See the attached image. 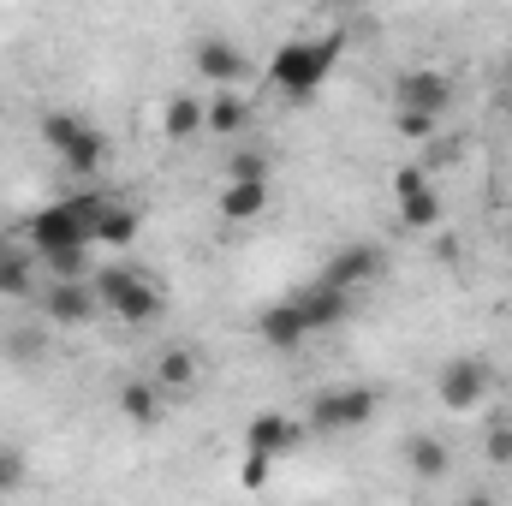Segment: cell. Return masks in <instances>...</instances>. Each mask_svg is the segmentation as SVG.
<instances>
[{
  "instance_id": "11",
  "label": "cell",
  "mask_w": 512,
  "mask_h": 506,
  "mask_svg": "<svg viewBox=\"0 0 512 506\" xmlns=\"http://www.w3.org/2000/svg\"><path fill=\"white\" fill-rule=\"evenodd\" d=\"M292 310L304 316V328H310V334H328V328H340V322L352 316V298H346V292H334V286H322V280H310V286H298V292H292Z\"/></svg>"
},
{
  "instance_id": "32",
  "label": "cell",
  "mask_w": 512,
  "mask_h": 506,
  "mask_svg": "<svg viewBox=\"0 0 512 506\" xmlns=\"http://www.w3.org/2000/svg\"><path fill=\"white\" fill-rule=\"evenodd\" d=\"M0 256H6V239H0Z\"/></svg>"
},
{
  "instance_id": "2",
  "label": "cell",
  "mask_w": 512,
  "mask_h": 506,
  "mask_svg": "<svg viewBox=\"0 0 512 506\" xmlns=\"http://www.w3.org/2000/svg\"><path fill=\"white\" fill-rule=\"evenodd\" d=\"M108 197H60L48 209H36L24 221V239L36 256H60V251H90L96 245V215Z\"/></svg>"
},
{
  "instance_id": "23",
  "label": "cell",
  "mask_w": 512,
  "mask_h": 506,
  "mask_svg": "<svg viewBox=\"0 0 512 506\" xmlns=\"http://www.w3.org/2000/svg\"><path fill=\"white\" fill-rule=\"evenodd\" d=\"M227 179H239V185H268V155H262V149H233Z\"/></svg>"
},
{
  "instance_id": "3",
  "label": "cell",
  "mask_w": 512,
  "mask_h": 506,
  "mask_svg": "<svg viewBox=\"0 0 512 506\" xmlns=\"http://www.w3.org/2000/svg\"><path fill=\"white\" fill-rule=\"evenodd\" d=\"M42 143L66 161V173H78V179H90V173H102L108 167V137L90 126L84 114H72V108H48L42 114Z\"/></svg>"
},
{
  "instance_id": "19",
  "label": "cell",
  "mask_w": 512,
  "mask_h": 506,
  "mask_svg": "<svg viewBox=\"0 0 512 506\" xmlns=\"http://www.w3.org/2000/svg\"><path fill=\"white\" fill-rule=\"evenodd\" d=\"M441 221H447V197H441L435 185L399 197V227H405V233H441Z\"/></svg>"
},
{
  "instance_id": "30",
  "label": "cell",
  "mask_w": 512,
  "mask_h": 506,
  "mask_svg": "<svg viewBox=\"0 0 512 506\" xmlns=\"http://www.w3.org/2000/svg\"><path fill=\"white\" fill-rule=\"evenodd\" d=\"M6 358H12V364H36V358H42V340H36V334H12V340H6Z\"/></svg>"
},
{
  "instance_id": "13",
  "label": "cell",
  "mask_w": 512,
  "mask_h": 506,
  "mask_svg": "<svg viewBox=\"0 0 512 506\" xmlns=\"http://www.w3.org/2000/svg\"><path fill=\"white\" fill-rule=\"evenodd\" d=\"M256 340L274 346V352H298V346L310 340V328H304V316L292 310V298H280V304H268V310L256 316Z\"/></svg>"
},
{
  "instance_id": "26",
  "label": "cell",
  "mask_w": 512,
  "mask_h": 506,
  "mask_svg": "<svg viewBox=\"0 0 512 506\" xmlns=\"http://www.w3.org/2000/svg\"><path fill=\"white\" fill-rule=\"evenodd\" d=\"M423 185H435V179L423 173V161H405V167H393V203H399V197H411V191H423Z\"/></svg>"
},
{
  "instance_id": "12",
  "label": "cell",
  "mask_w": 512,
  "mask_h": 506,
  "mask_svg": "<svg viewBox=\"0 0 512 506\" xmlns=\"http://www.w3.org/2000/svg\"><path fill=\"white\" fill-rule=\"evenodd\" d=\"M298 441H304V423L286 417V411H256L251 423H245V453H262V459H280Z\"/></svg>"
},
{
  "instance_id": "17",
  "label": "cell",
  "mask_w": 512,
  "mask_h": 506,
  "mask_svg": "<svg viewBox=\"0 0 512 506\" xmlns=\"http://www.w3.org/2000/svg\"><path fill=\"white\" fill-rule=\"evenodd\" d=\"M114 405H120V417L137 423V429L161 423V387H155L149 376H126L120 381V393H114Z\"/></svg>"
},
{
  "instance_id": "9",
  "label": "cell",
  "mask_w": 512,
  "mask_h": 506,
  "mask_svg": "<svg viewBox=\"0 0 512 506\" xmlns=\"http://www.w3.org/2000/svg\"><path fill=\"white\" fill-rule=\"evenodd\" d=\"M42 316L60 322V328H84L90 316H102V298H96L90 280H54V286L42 292Z\"/></svg>"
},
{
  "instance_id": "16",
  "label": "cell",
  "mask_w": 512,
  "mask_h": 506,
  "mask_svg": "<svg viewBox=\"0 0 512 506\" xmlns=\"http://www.w3.org/2000/svg\"><path fill=\"white\" fill-rule=\"evenodd\" d=\"M149 381H155L161 393H191V387L203 381V358H197L191 346H167V352L155 358V376Z\"/></svg>"
},
{
  "instance_id": "7",
  "label": "cell",
  "mask_w": 512,
  "mask_h": 506,
  "mask_svg": "<svg viewBox=\"0 0 512 506\" xmlns=\"http://www.w3.org/2000/svg\"><path fill=\"white\" fill-rule=\"evenodd\" d=\"M393 108H411V114H435V120H447V108H453V78H447L441 66H411V72L393 78Z\"/></svg>"
},
{
  "instance_id": "31",
  "label": "cell",
  "mask_w": 512,
  "mask_h": 506,
  "mask_svg": "<svg viewBox=\"0 0 512 506\" xmlns=\"http://www.w3.org/2000/svg\"><path fill=\"white\" fill-rule=\"evenodd\" d=\"M465 506H501V501H495L489 489H477V495H465Z\"/></svg>"
},
{
  "instance_id": "20",
  "label": "cell",
  "mask_w": 512,
  "mask_h": 506,
  "mask_svg": "<svg viewBox=\"0 0 512 506\" xmlns=\"http://www.w3.org/2000/svg\"><path fill=\"white\" fill-rule=\"evenodd\" d=\"M245 126H251V102L245 96H233V90L209 96V114H203V131L209 137H245Z\"/></svg>"
},
{
  "instance_id": "10",
  "label": "cell",
  "mask_w": 512,
  "mask_h": 506,
  "mask_svg": "<svg viewBox=\"0 0 512 506\" xmlns=\"http://www.w3.org/2000/svg\"><path fill=\"white\" fill-rule=\"evenodd\" d=\"M191 66H197V78H209V90L221 96V90H233V84H245V72H251V60L227 42V36H209V42H197V54H191Z\"/></svg>"
},
{
  "instance_id": "24",
  "label": "cell",
  "mask_w": 512,
  "mask_h": 506,
  "mask_svg": "<svg viewBox=\"0 0 512 506\" xmlns=\"http://www.w3.org/2000/svg\"><path fill=\"white\" fill-rule=\"evenodd\" d=\"M30 292V262L18 251H6L0 256V298H24Z\"/></svg>"
},
{
  "instance_id": "6",
  "label": "cell",
  "mask_w": 512,
  "mask_h": 506,
  "mask_svg": "<svg viewBox=\"0 0 512 506\" xmlns=\"http://www.w3.org/2000/svg\"><path fill=\"white\" fill-rule=\"evenodd\" d=\"M489 387H495V370H489L483 358H447V364L435 370V399H441L447 411H477Z\"/></svg>"
},
{
  "instance_id": "27",
  "label": "cell",
  "mask_w": 512,
  "mask_h": 506,
  "mask_svg": "<svg viewBox=\"0 0 512 506\" xmlns=\"http://www.w3.org/2000/svg\"><path fill=\"white\" fill-rule=\"evenodd\" d=\"M24 471H30L24 453H18V447H0V495H12V489L24 483Z\"/></svg>"
},
{
  "instance_id": "25",
  "label": "cell",
  "mask_w": 512,
  "mask_h": 506,
  "mask_svg": "<svg viewBox=\"0 0 512 506\" xmlns=\"http://www.w3.org/2000/svg\"><path fill=\"white\" fill-rule=\"evenodd\" d=\"M483 453H489V465H512V417H495V423H489Z\"/></svg>"
},
{
  "instance_id": "4",
  "label": "cell",
  "mask_w": 512,
  "mask_h": 506,
  "mask_svg": "<svg viewBox=\"0 0 512 506\" xmlns=\"http://www.w3.org/2000/svg\"><path fill=\"white\" fill-rule=\"evenodd\" d=\"M90 286H96L102 310H108V316H120L126 328H143V322H155V316L167 310L161 286H155L149 274H137V268H108V274H96Z\"/></svg>"
},
{
  "instance_id": "1",
  "label": "cell",
  "mask_w": 512,
  "mask_h": 506,
  "mask_svg": "<svg viewBox=\"0 0 512 506\" xmlns=\"http://www.w3.org/2000/svg\"><path fill=\"white\" fill-rule=\"evenodd\" d=\"M340 48H346V36H340V30L280 42V48H274V60H268V90H274V96H286V102H310V96L328 84V72L340 66Z\"/></svg>"
},
{
  "instance_id": "5",
  "label": "cell",
  "mask_w": 512,
  "mask_h": 506,
  "mask_svg": "<svg viewBox=\"0 0 512 506\" xmlns=\"http://www.w3.org/2000/svg\"><path fill=\"white\" fill-rule=\"evenodd\" d=\"M376 411H382V393H376V387H328V393H316V405H310V429H316V435L370 429Z\"/></svg>"
},
{
  "instance_id": "22",
  "label": "cell",
  "mask_w": 512,
  "mask_h": 506,
  "mask_svg": "<svg viewBox=\"0 0 512 506\" xmlns=\"http://www.w3.org/2000/svg\"><path fill=\"white\" fill-rule=\"evenodd\" d=\"M393 131H399L405 143H435V137H441V120H435V114H411V108H393Z\"/></svg>"
},
{
  "instance_id": "8",
  "label": "cell",
  "mask_w": 512,
  "mask_h": 506,
  "mask_svg": "<svg viewBox=\"0 0 512 506\" xmlns=\"http://www.w3.org/2000/svg\"><path fill=\"white\" fill-rule=\"evenodd\" d=\"M387 268V251L382 245H370V239H352L346 251L328 256V268H322V286H334V292H358V286H370V280H382Z\"/></svg>"
},
{
  "instance_id": "14",
  "label": "cell",
  "mask_w": 512,
  "mask_h": 506,
  "mask_svg": "<svg viewBox=\"0 0 512 506\" xmlns=\"http://www.w3.org/2000/svg\"><path fill=\"white\" fill-rule=\"evenodd\" d=\"M203 114H209V102H203V96L173 90V96H167V108H161V137H167V143H191V137H203Z\"/></svg>"
},
{
  "instance_id": "29",
  "label": "cell",
  "mask_w": 512,
  "mask_h": 506,
  "mask_svg": "<svg viewBox=\"0 0 512 506\" xmlns=\"http://www.w3.org/2000/svg\"><path fill=\"white\" fill-rule=\"evenodd\" d=\"M268 471H274V459L245 453V465H239V483H245V489H268Z\"/></svg>"
},
{
  "instance_id": "28",
  "label": "cell",
  "mask_w": 512,
  "mask_h": 506,
  "mask_svg": "<svg viewBox=\"0 0 512 506\" xmlns=\"http://www.w3.org/2000/svg\"><path fill=\"white\" fill-rule=\"evenodd\" d=\"M42 262H48V274H54V280H84V268H90L84 251H60V256H42Z\"/></svg>"
},
{
  "instance_id": "21",
  "label": "cell",
  "mask_w": 512,
  "mask_h": 506,
  "mask_svg": "<svg viewBox=\"0 0 512 506\" xmlns=\"http://www.w3.org/2000/svg\"><path fill=\"white\" fill-rule=\"evenodd\" d=\"M137 227H143V221H137V209H131V203H114V197H108V203H102V215H96V239H102V245H131V239H137Z\"/></svg>"
},
{
  "instance_id": "15",
  "label": "cell",
  "mask_w": 512,
  "mask_h": 506,
  "mask_svg": "<svg viewBox=\"0 0 512 506\" xmlns=\"http://www.w3.org/2000/svg\"><path fill=\"white\" fill-rule=\"evenodd\" d=\"M215 209H221L227 227H251V221L268 215V185H239V179H227L221 197H215Z\"/></svg>"
},
{
  "instance_id": "18",
  "label": "cell",
  "mask_w": 512,
  "mask_h": 506,
  "mask_svg": "<svg viewBox=\"0 0 512 506\" xmlns=\"http://www.w3.org/2000/svg\"><path fill=\"white\" fill-rule=\"evenodd\" d=\"M405 465H411V477H423V483H441L447 471H453V447L441 441V435H411L405 441Z\"/></svg>"
}]
</instances>
